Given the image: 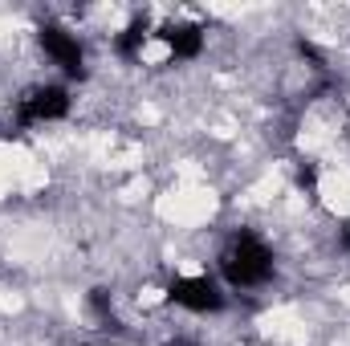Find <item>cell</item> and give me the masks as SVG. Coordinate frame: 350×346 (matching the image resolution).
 <instances>
[{"instance_id":"52a82bcc","label":"cell","mask_w":350,"mask_h":346,"mask_svg":"<svg viewBox=\"0 0 350 346\" xmlns=\"http://www.w3.org/2000/svg\"><path fill=\"white\" fill-rule=\"evenodd\" d=\"M342 245H347V249H350V224H347V228H342Z\"/></svg>"},{"instance_id":"7a4b0ae2","label":"cell","mask_w":350,"mask_h":346,"mask_svg":"<svg viewBox=\"0 0 350 346\" xmlns=\"http://www.w3.org/2000/svg\"><path fill=\"white\" fill-rule=\"evenodd\" d=\"M167 302L179 306V310H187V314H220L228 293L208 273H183V277H175L167 285Z\"/></svg>"},{"instance_id":"3957f363","label":"cell","mask_w":350,"mask_h":346,"mask_svg":"<svg viewBox=\"0 0 350 346\" xmlns=\"http://www.w3.org/2000/svg\"><path fill=\"white\" fill-rule=\"evenodd\" d=\"M37 41L45 49V57L66 74V78H86V49L78 41V33H70L66 25H41L37 29Z\"/></svg>"},{"instance_id":"ba28073f","label":"cell","mask_w":350,"mask_h":346,"mask_svg":"<svg viewBox=\"0 0 350 346\" xmlns=\"http://www.w3.org/2000/svg\"><path fill=\"white\" fill-rule=\"evenodd\" d=\"M167 346H187V343H167Z\"/></svg>"},{"instance_id":"277c9868","label":"cell","mask_w":350,"mask_h":346,"mask_svg":"<svg viewBox=\"0 0 350 346\" xmlns=\"http://www.w3.org/2000/svg\"><path fill=\"white\" fill-rule=\"evenodd\" d=\"M66 114H70V90L62 86V82H41V86H33L21 98V106H16L21 127L57 122V118H66Z\"/></svg>"},{"instance_id":"8992f818","label":"cell","mask_w":350,"mask_h":346,"mask_svg":"<svg viewBox=\"0 0 350 346\" xmlns=\"http://www.w3.org/2000/svg\"><path fill=\"white\" fill-rule=\"evenodd\" d=\"M155 37V29H151V21L147 16H135L122 33H118V41H114V49L122 53V57H139L143 53V45Z\"/></svg>"},{"instance_id":"5b68a950","label":"cell","mask_w":350,"mask_h":346,"mask_svg":"<svg viewBox=\"0 0 350 346\" xmlns=\"http://www.w3.org/2000/svg\"><path fill=\"white\" fill-rule=\"evenodd\" d=\"M155 37L167 45V53H172L175 62H191V57H200V53H204V29H200V25H191V21L163 25Z\"/></svg>"},{"instance_id":"6da1fadb","label":"cell","mask_w":350,"mask_h":346,"mask_svg":"<svg viewBox=\"0 0 350 346\" xmlns=\"http://www.w3.org/2000/svg\"><path fill=\"white\" fill-rule=\"evenodd\" d=\"M273 249L257 232H232V241L220 253V277L228 289H261L273 277Z\"/></svg>"}]
</instances>
